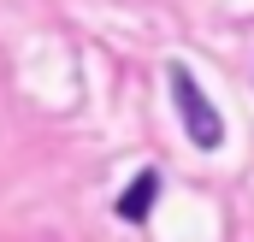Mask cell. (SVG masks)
<instances>
[{
    "mask_svg": "<svg viewBox=\"0 0 254 242\" xmlns=\"http://www.w3.org/2000/svg\"><path fill=\"white\" fill-rule=\"evenodd\" d=\"M172 101H178V113H184V130H190L195 148H219V142H225L219 107L201 95V83L190 77V65H172Z\"/></svg>",
    "mask_w": 254,
    "mask_h": 242,
    "instance_id": "cell-1",
    "label": "cell"
},
{
    "mask_svg": "<svg viewBox=\"0 0 254 242\" xmlns=\"http://www.w3.org/2000/svg\"><path fill=\"white\" fill-rule=\"evenodd\" d=\"M154 195H160V172L130 178V189L119 195V219H125V225H142V219L154 213Z\"/></svg>",
    "mask_w": 254,
    "mask_h": 242,
    "instance_id": "cell-2",
    "label": "cell"
}]
</instances>
